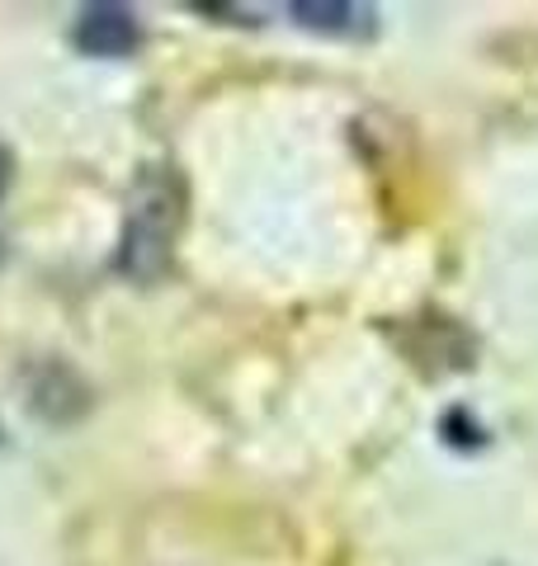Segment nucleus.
<instances>
[{
  "label": "nucleus",
  "mask_w": 538,
  "mask_h": 566,
  "mask_svg": "<svg viewBox=\"0 0 538 566\" xmlns=\"http://www.w3.org/2000/svg\"><path fill=\"white\" fill-rule=\"evenodd\" d=\"M0 264H6V237H0Z\"/></svg>",
  "instance_id": "obj_6"
},
{
  "label": "nucleus",
  "mask_w": 538,
  "mask_h": 566,
  "mask_svg": "<svg viewBox=\"0 0 538 566\" xmlns=\"http://www.w3.org/2000/svg\"><path fill=\"white\" fill-rule=\"evenodd\" d=\"M289 14L298 20V29L327 33V39H359V33H373V10L369 6H340V0H293Z\"/></svg>",
  "instance_id": "obj_4"
},
{
  "label": "nucleus",
  "mask_w": 538,
  "mask_h": 566,
  "mask_svg": "<svg viewBox=\"0 0 538 566\" xmlns=\"http://www.w3.org/2000/svg\"><path fill=\"white\" fill-rule=\"evenodd\" d=\"M29 406L52 424H71L90 411V387L66 364H43L29 374Z\"/></svg>",
  "instance_id": "obj_3"
},
{
  "label": "nucleus",
  "mask_w": 538,
  "mask_h": 566,
  "mask_svg": "<svg viewBox=\"0 0 538 566\" xmlns=\"http://www.w3.org/2000/svg\"><path fill=\"white\" fill-rule=\"evenodd\" d=\"M189 189L170 161H147L128 189V218H123L118 270L133 283H156L170 270L179 227H185Z\"/></svg>",
  "instance_id": "obj_1"
},
{
  "label": "nucleus",
  "mask_w": 538,
  "mask_h": 566,
  "mask_svg": "<svg viewBox=\"0 0 538 566\" xmlns=\"http://www.w3.org/2000/svg\"><path fill=\"white\" fill-rule=\"evenodd\" d=\"M71 43H76L85 57H128V52H137V43H142V24L128 6L104 0V6L81 10L76 29H71Z\"/></svg>",
  "instance_id": "obj_2"
},
{
  "label": "nucleus",
  "mask_w": 538,
  "mask_h": 566,
  "mask_svg": "<svg viewBox=\"0 0 538 566\" xmlns=\"http://www.w3.org/2000/svg\"><path fill=\"white\" fill-rule=\"evenodd\" d=\"M444 430H448V444H458V449H477L482 444V424L477 420L468 424V411H448Z\"/></svg>",
  "instance_id": "obj_5"
}]
</instances>
